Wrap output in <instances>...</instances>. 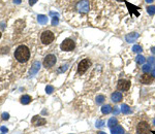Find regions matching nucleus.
<instances>
[{"label": "nucleus", "instance_id": "bb28decb", "mask_svg": "<svg viewBox=\"0 0 155 134\" xmlns=\"http://www.w3.org/2000/svg\"><path fill=\"white\" fill-rule=\"evenodd\" d=\"M95 126L97 127V128H102L104 126V121H102V120H98V121H96V124H95Z\"/></svg>", "mask_w": 155, "mask_h": 134}, {"label": "nucleus", "instance_id": "f8f14e48", "mask_svg": "<svg viewBox=\"0 0 155 134\" xmlns=\"http://www.w3.org/2000/svg\"><path fill=\"white\" fill-rule=\"evenodd\" d=\"M126 6H127V8H128L129 14H130V17H131L133 14H134L136 17H139V16H140V12H139V10H138V9H140L139 7H136V6L132 5V4H130L129 2H126Z\"/></svg>", "mask_w": 155, "mask_h": 134}, {"label": "nucleus", "instance_id": "9b49d317", "mask_svg": "<svg viewBox=\"0 0 155 134\" xmlns=\"http://www.w3.org/2000/svg\"><path fill=\"white\" fill-rule=\"evenodd\" d=\"M39 68H40V63H39L38 61L34 62L33 65H32V67H31V69H30V71H29V75H30V76L35 75V74L38 72Z\"/></svg>", "mask_w": 155, "mask_h": 134}, {"label": "nucleus", "instance_id": "58836bf2", "mask_svg": "<svg viewBox=\"0 0 155 134\" xmlns=\"http://www.w3.org/2000/svg\"><path fill=\"white\" fill-rule=\"evenodd\" d=\"M116 1H119V2H122V1H126V0H116Z\"/></svg>", "mask_w": 155, "mask_h": 134}, {"label": "nucleus", "instance_id": "423d86ee", "mask_svg": "<svg viewBox=\"0 0 155 134\" xmlns=\"http://www.w3.org/2000/svg\"><path fill=\"white\" fill-rule=\"evenodd\" d=\"M77 9L80 12L86 14L89 11L90 9V5H89V1L88 0H82L77 4Z\"/></svg>", "mask_w": 155, "mask_h": 134}, {"label": "nucleus", "instance_id": "f03ea898", "mask_svg": "<svg viewBox=\"0 0 155 134\" xmlns=\"http://www.w3.org/2000/svg\"><path fill=\"white\" fill-rule=\"evenodd\" d=\"M75 48H76V43H75V41H74L73 39H70V38L64 39V40L62 41V43L60 44V49H61L62 51H65V52H70V51H73Z\"/></svg>", "mask_w": 155, "mask_h": 134}, {"label": "nucleus", "instance_id": "c756f323", "mask_svg": "<svg viewBox=\"0 0 155 134\" xmlns=\"http://www.w3.org/2000/svg\"><path fill=\"white\" fill-rule=\"evenodd\" d=\"M9 119V114L7 112H3L2 113V120H8Z\"/></svg>", "mask_w": 155, "mask_h": 134}, {"label": "nucleus", "instance_id": "dca6fc26", "mask_svg": "<svg viewBox=\"0 0 155 134\" xmlns=\"http://www.w3.org/2000/svg\"><path fill=\"white\" fill-rule=\"evenodd\" d=\"M37 22L41 25H45L48 23V17L45 15H38L37 16Z\"/></svg>", "mask_w": 155, "mask_h": 134}, {"label": "nucleus", "instance_id": "ea45409f", "mask_svg": "<svg viewBox=\"0 0 155 134\" xmlns=\"http://www.w3.org/2000/svg\"><path fill=\"white\" fill-rule=\"evenodd\" d=\"M153 76H154V78H155V69H154V70H153Z\"/></svg>", "mask_w": 155, "mask_h": 134}, {"label": "nucleus", "instance_id": "37998d69", "mask_svg": "<svg viewBox=\"0 0 155 134\" xmlns=\"http://www.w3.org/2000/svg\"><path fill=\"white\" fill-rule=\"evenodd\" d=\"M153 134H155V131H154V132H153Z\"/></svg>", "mask_w": 155, "mask_h": 134}, {"label": "nucleus", "instance_id": "5701e85b", "mask_svg": "<svg viewBox=\"0 0 155 134\" xmlns=\"http://www.w3.org/2000/svg\"><path fill=\"white\" fill-rule=\"evenodd\" d=\"M147 11H148L149 15L153 16L155 14V5H150V6H148V7H147Z\"/></svg>", "mask_w": 155, "mask_h": 134}, {"label": "nucleus", "instance_id": "393cba45", "mask_svg": "<svg viewBox=\"0 0 155 134\" xmlns=\"http://www.w3.org/2000/svg\"><path fill=\"white\" fill-rule=\"evenodd\" d=\"M143 71L145 72V73H148L149 71H150V69H151V66H150V64H146V65H144L143 66Z\"/></svg>", "mask_w": 155, "mask_h": 134}, {"label": "nucleus", "instance_id": "c9c22d12", "mask_svg": "<svg viewBox=\"0 0 155 134\" xmlns=\"http://www.w3.org/2000/svg\"><path fill=\"white\" fill-rule=\"evenodd\" d=\"M151 51H152V53L153 54H155V48H152V49H151Z\"/></svg>", "mask_w": 155, "mask_h": 134}, {"label": "nucleus", "instance_id": "b1692460", "mask_svg": "<svg viewBox=\"0 0 155 134\" xmlns=\"http://www.w3.org/2000/svg\"><path fill=\"white\" fill-rule=\"evenodd\" d=\"M104 99H105V98H104L103 95H98V96L96 97V103H97V104H102L103 101H104Z\"/></svg>", "mask_w": 155, "mask_h": 134}, {"label": "nucleus", "instance_id": "cd10ccee", "mask_svg": "<svg viewBox=\"0 0 155 134\" xmlns=\"http://www.w3.org/2000/svg\"><path fill=\"white\" fill-rule=\"evenodd\" d=\"M53 91H54V87H53V86H47V87H46V92H47L48 94L53 93Z\"/></svg>", "mask_w": 155, "mask_h": 134}, {"label": "nucleus", "instance_id": "79ce46f5", "mask_svg": "<svg viewBox=\"0 0 155 134\" xmlns=\"http://www.w3.org/2000/svg\"><path fill=\"white\" fill-rule=\"evenodd\" d=\"M0 37H1V33H0Z\"/></svg>", "mask_w": 155, "mask_h": 134}, {"label": "nucleus", "instance_id": "4c0bfd02", "mask_svg": "<svg viewBox=\"0 0 155 134\" xmlns=\"http://www.w3.org/2000/svg\"><path fill=\"white\" fill-rule=\"evenodd\" d=\"M97 134H106V133H104V132H97Z\"/></svg>", "mask_w": 155, "mask_h": 134}, {"label": "nucleus", "instance_id": "a19ab883", "mask_svg": "<svg viewBox=\"0 0 155 134\" xmlns=\"http://www.w3.org/2000/svg\"><path fill=\"white\" fill-rule=\"evenodd\" d=\"M153 124L155 125V119H154V121H153Z\"/></svg>", "mask_w": 155, "mask_h": 134}, {"label": "nucleus", "instance_id": "6ab92c4d", "mask_svg": "<svg viewBox=\"0 0 155 134\" xmlns=\"http://www.w3.org/2000/svg\"><path fill=\"white\" fill-rule=\"evenodd\" d=\"M117 124H118V121H117L116 118H111V119L109 120V122H108V125H109L110 128H113V127L116 126Z\"/></svg>", "mask_w": 155, "mask_h": 134}, {"label": "nucleus", "instance_id": "c85d7f7f", "mask_svg": "<svg viewBox=\"0 0 155 134\" xmlns=\"http://www.w3.org/2000/svg\"><path fill=\"white\" fill-rule=\"evenodd\" d=\"M67 68H68V65H67V64L62 65V66H61V68H59L58 72H64V71H66V70H67Z\"/></svg>", "mask_w": 155, "mask_h": 134}, {"label": "nucleus", "instance_id": "6e6552de", "mask_svg": "<svg viewBox=\"0 0 155 134\" xmlns=\"http://www.w3.org/2000/svg\"><path fill=\"white\" fill-rule=\"evenodd\" d=\"M130 80H120L117 84V89L119 91H127L130 88Z\"/></svg>", "mask_w": 155, "mask_h": 134}, {"label": "nucleus", "instance_id": "2f4dec72", "mask_svg": "<svg viewBox=\"0 0 155 134\" xmlns=\"http://www.w3.org/2000/svg\"><path fill=\"white\" fill-rule=\"evenodd\" d=\"M114 113H115V114H118V113H119V109H118V107H114Z\"/></svg>", "mask_w": 155, "mask_h": 134}, {"label": "nucleus", "instance_id": "f3484780", "mask_svg": "<svg viewBox=\"0 0 155 134\" xmlns=\"http://www.w3.org/2000/svg\"><path fill=\"white\" fill-rule=\"evenodd\" d=\"M30 102H31V97L29 95H24L21 97V103L22 104L26 105V104H29Z\"/></svg>", "mask_w": 155, "mask_h": 134}, {"label": "nucleus", "instance_id": "4be33fe9", "mask_svg": "<svg viewBox=\"0 0 155 134\" xmlns=\"http://www.w3.org/2000/svg\"><path fill=\"white\" fill-rule=\"evenodd\" d=\"M142 47H140V46H138V44H135V46H133L132 47V52L133 53H136V54H139V53H142Z\"/></svg>", "mask_w": 155, "mask_h": 134}, {"label": "nucleus", "instance_id": "aec40b11", "mask_svg": "<svg viewBox=\"0 0 155 134\" xmlns=\"http://www.w3.org/2000/svg\"><path fill=\"white\" fill-rule=\"evenodd\" d=\"M121 111L123 112V113H125V114H128L131 112V109H130V107L127 105V104H122V106H121Z\"/></svg>", "mask_w": 155, "mask_h": 134}, {"label": "nucleus", "instance_id": "f257e3e1", "mask_svg": "<svg viewBox=\"0 0 155 134\" xmlns=\"http://www.w3.org/2000/svg\"><path fill=\"white\" fill-rule=\"evenodd\" d=\"M15 58L20 63H25L30 58V51L26 46H20L15 51Z\"/></svg>", "mask_w": 155, "mask_h": 134}, {"label": "nucleus", "instance_id": "473e14b6", "mask_svg": "<svg viewBox=\"0 0 155 134\" xmlns=\"http://www.w3.org/2000/svg\"><path fill=\"white\" fill-rule=\"evenodd\" d=\"M0 130H1L2 132H4V133H6V132H7V129H6L5 127H1V128H0Z\"/></svg>", "mask_w": 155, "mask_h": 134}, {"label": "nucleus", "instance_id": "39448f33", "mask_svg": "<svg viewBox=\"0 0 155 134\" xmlns=\"http://www.w3.org/2000/svg\"><path fill=\"white\" fill-rule=\"evenodd\" d=\"M54 38H55V36H54L53 32H51V31H45V32H43V34L40 36L41 42L44 44H50L54 40Z\"/></svg>", "mask_w": 155, "mask_h": 134}, {"label": "nucleus", "instance_id": "f704fd0d", "mask_svg": "<svg viewBox=\"0 0 155 134\" xmlns=\"http://www.w3.org/2000/svg\"><path fill=\"white\" fill-rule=\"evenodd\" d=\"M14 2L17 3V4H19V3H21V0H14Z\"/></svg>", "mask_w": 155, "mask_h": 134}, {"label": "nucleus", "instance_id": "9d476101", "mask_svg": "<svg viewBox=\"0 0 155 134\" xmlns=\"http://www.w3.org/2000/svg\"><path fill=\"white\" fill-rule=\"evenodd\" d=\"M141 82L142 84H144V85H149V84H151L153 80H154V76L153 75H150V74H148V73H145V74H143L142 76H141Z\"/></svg>", "mask_w": 155, "mask_h": 134}, {"label": "nucleus", "instance_id": "7ed1b4c3", "mask_svg": "<svg viewBox=\"0 0 155 134\" xmlns=\"http://www.w3.org/2000/svg\"><path fill=\"white\" fill-rule=\"evenodd\" d=\"M90 65H91V61L88 58L83 59L78 65V73L79 74H84L87 71V69L90 67Z\"/></svg>", "mask_w": 155, "mask_h": 134}, {"label": "nucleus", "instance_id": "ddd939ff", "mask_svg": "<svg viewBox=\"0 0 155 134\" xmlns=\"http://www.w3.org/2000/svg\"><path fill=\"white\" fill-rule=\"evenodd\" d=\"M139 38V34L138 33H135V32H133V33H130V34H127L126 36H125V39H126V41L127 42H134L136 39Z\"/></svg>", "mask_w": 155, "mask_h": 134}, {"label": "nucleus", "instance_id": "7c9ffc66", "mask_svg": "<svg viewBox=\"0 0 155 134\" xmlns=\"http://www.w3.org/2000/svg\"><path fill=\"white\" fill-rule=\"evenodd\" d=\"M36 2H37V0H29V5L32 6V5H34Z\"/></svg>", "mask_w": 155, "mask_h": 134}, {"label": "nucleus", "instance_id": "a878e982", "mask_svg": "<svg viewBox=\"0 0 155 134\" xmlns=\"http://www.w3.org/2000/svg\"><path fill=\"white\" fill-rule=\"evenodd\" d=\"M58 23H59V18H58V16H55L52 20V25L56 26V25H58Z\"/></svg>", "mask_w": 155, "mask_h": 134}, {"label": "nucleus", "instance_id": "72a5a7b5", "mask_svg": "<svg viewBox=\"0 0 155 134\" xmlns=\"http://www.w3.org/2000/svg\"><path fill=\"white\" fill-rule=\"evenodd\" d=\"M149 62L150 63H155V59L154 58H149Z\"/></svg>", "mask_w": 155, "mask_h": 134}, {"label": "nucleus", "instance_id": "0eeeda50", "mask_svg": "<svg viewBox=\"0 0 155 134\" xmlns=\"http://www.w3.org/2000/svg\"><path fill=\"white\" fill-rule=\"evenodd\" d=\"M55 63H56V57L53 54H50V55L46 56V58L44 60V66L46 68H50L52 66H54Z\"/></svg>", "mask_w": 155, "mask_h": 134}, {"label": "nucleus", "instance_id": "e433bc0d", "mask_svg": "<svg viewBox=\"0 0 155 134\" xmlns=\"http://www.w3.org/2000/svg\"><path fill=\"white\" fill-rule=\"evenodd\" d=\"M146 2H148V3H151V2H153V0H146Z\"/></svg>", "mask_w": 155, "mask_h": 134}, {"label": "nucleus", "instance_id": "412c9836", "mask_svg": "<svg viewBox=\"0 0 155 134\" xmlns=\"http://www.w3.org/2000/svg\"><path fill=\"white\" fill-rule=\"evenodd\" d=\"M145 61H146V59H145V57H144V56L139 55V56L136 57V63H138V64H144V63H145Z\"/></svg>", "mask_w": 155, "mask_h": 134}, {"label": "nucleus", "instance_id": "4468645a", "mask_svg": "<svg viewBox=\"0 0 155 134\" xmlns=\"http://www.w3.org/2000/svg\"><path fill=\"white\" fill-rule=\"evenodd\" d=\"M111 133L112 134H123L124 133V129L119 126V125H116L114 126L113 128H111Z\"/></svg>", "mask_w": 155, "mask_h": 134}, {"label": "nucleus", "instance_id": "20e7f679", "mask_svg": "<svg viewBox=\"0 0 155 134\" xmlns=\"http://www.w3.org/2000/svg\"><path fill=\"white\" fill-rule=\"evenodd\" d=\"M150 132H151V128L147 122L143 121L138 124V127H136V133L138 134H148Z\"/></svg>", "mask_w": 155, "mask_h": 134}, {"label": "nucleus", "instance_id": "a211bd4d", "mask_svg": "<svg viewBox=\"0 0 155 134\" xmlns=\"http://www.w3.org/2000/svg\"><path fill=\"white\" fill-rule=\"evenodd\" d=\"M111 111H112V106L109 105V104L103 105V106L102 107V112H103V114H109Z\"/></svg>", "mask_w": 155, "mask_h": 134}, {"label": "nucleus", "instance_id": "1a4fd4ad", "mask_svg": "<svg viewBox=\"0 0 155 134\" xmlns=\"http://www.w3.org/2000/svg\"><path fill=\"white\" fill-rule=\"evenodd\" d=\"M31 122H32V124L34 126H43V125L46 124V119H44V118H41L39 116H34L32 118Z\"/></svg>", "mask_w": 155, "mask_h": 134}, {"label": "nucleus", "instance_id": "2eb2a0df", "mask_svg": "<svg viewBox=\"0 0 155 134\" xmlns=\"http://www.w3.org/2000/svg\"><path fill=\"white\" fill-rule=\"evenodd\" d=\"M111 97H112V101H114V102H116V103H118V102H120V101L122 100V94H121L120 92H115V93H113Z\"/></svg>", "mask_w": 155, "mask_h": 134}]
</instances>
